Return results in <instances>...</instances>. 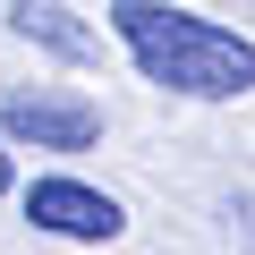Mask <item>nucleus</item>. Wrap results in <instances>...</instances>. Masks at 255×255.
Segmentation results:
<instances>
[{"instance_id":"3","label":"nucleus","mask_w":255,"mask_h":255,"mask_svg":"<svg viewBox=\"0 0 255 255\" xmlns=\"http://www.w3.org/2000/svg\"><path fill=\"white\" fill-rule=\"evenodd\" d=\"M26 221L34 230H60V238H111L128 213L102 187H85V179H34L26 187Z\"/></svg>"},{"instance_id":"5","label":"nucleus","mask_w":255,"mask_h":255,"mask_svg":"<svg viewBox=\"0 0 255 255\" xmlns=\"http://www.w3.org/2000/svg\"><path fill=\"white\" fill-rule=\"evenodd\" d=\"M0 196H9V153H0Z\"/></svg>"},{"instance_id":"1","label":"nucleus","mask_w":255,"mask_h":255,"mask_svg":"<svg viewBox=\"0 0 255 255\" xmlns=\"http://www.w3.org/2000/svg\"><path fill=\"white\" fill-rule=\"evenodd\" d=\"M119 43L136 51V68L170 94H196V102H230L255 85V43L213 26V17H187V9H153V0H119L111 9Z\"/></svg>"},{"instance_id":"4","label":"nucleus","mask_w":255,"mask_h":255,"mask_svg":"<svg viewBox=\"0 0 255 255\" xmlns=\"http://www.w3.org/2000/svg\"><path fill=\"white\" fill-rule=\"evenodd\" d=\"M9 26L26 34V43H43V51H60V60H94V34L60 9V0H17L9 9Z\"/></svg>"},{"instance_id":"2","label":"nucleus","mask_w":255,"mask_h":255,"mask_svg":"<svg viewBox=\"0 0 255 255\" xmlns=\"http://www.w3.org/2000/svg\"><path fill=\"white\" fill-rule=\"evenodd\" d=\"M0 128L26 136V145H51V153H85V145L102 136V111H94L85 94L34 85V94H9V102H0Z\"/></svg>"}]
</instances>
